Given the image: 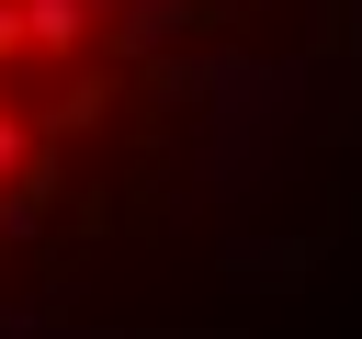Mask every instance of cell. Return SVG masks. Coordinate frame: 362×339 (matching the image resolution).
Segmentation results:
<instances>
[{
    "label": "cell",
    "instance_id": "obj_1",
    "mask_svg": "<svg viewBox=\"0 0 362 339\" xmlns=\"http://www.w3.org/2000/svg\"><path fill=\"white\" fill-rule=\"evenodd\" d=\"M204 0H0V271L102 181Z\"/></svg>",
    "mask_w": 362,
    "mask_h": 339
}]
</instances>
